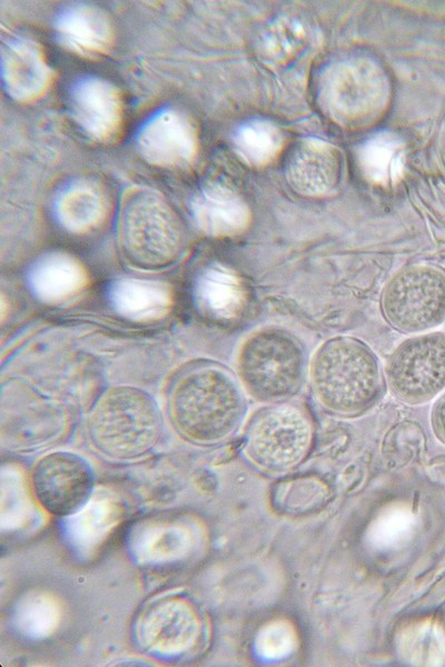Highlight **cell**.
I'll return each mask as SVG.
<instances>
[{"mask_svg": "<svg viewBox=\"0 0 445 667\" xmlns=\"http://www.w3.org/2000/svg\"><path fill=\"white\" fill-rule=\"evenodd\" d=\"M245 401L236 381L224 370L200 368L184 376L170 397L176 430L187 440L210 445L239 426Z\"/></svg>", "mask_w": 445, "mask_h": 667, "instance_id": "cell-1", "label": "cell"}, {"mask_svg": "<svg viewBox=\"0 0 445 667\" xmlns=\"http://www.w3.org/2000/svg\"><path fill=\"white\" fill-rule=\"evenodd\" d=\"M310 380L318 401L328 410L355 416L370 408L382 392V372L374 352L354 338L337 337L315 352Z\"/></svg>", "mask_w": 445, "mask_h": 667, "instance_id": "cell-2", "label": "cell"}, {"mask_svg": "<svg viewBox=\"0 0 445 667\" xmlns=\"http://www.w3.org/2000/svg\"><path fill=\"white\" fill-rule=\"evenodd\" d=\"M118 226L121 250L136 268H167L184 250L179 217L162 195L149 187L132 186L123 192Z\"/></svg>", "mask_w": 445, "mask_h": 667, "instance_id": "cell-3", "label": "cell"}, {"mask_svg": "<svg viewBox=\"0 0 445 667\" xmlns=\"http://www.w3.org/2000/svg\"><path fill=\"white\" fill-rule=\"evenodd\" d=\"M162 429L161 411L145 390L117 386L97 401L88 420L89 437L102 455L130 460L146 455Z\"/></svg>", "mask_w": 445, "mask_h": 667, "instance_id": "cell-4", "label": "cell"}, {"mask_svg": "<svg viewBox=\"0 0 445 667\" xmlns=\"http://www.w3.org/2000/svg\"><path fill=\"white\" fill-rule=\"evenodd\" d=\"M390 83L373 59L354 56L326 64L316 82V101L330 121L347 129L375 122L386 110Z\"/></svg>", "mask_w": 445, "mask_h": 667, "instance_id": "cell-5", "label": "cell"}, {"mask_svg": "<svg viewBox=\"0 0 445 667\" xmlns=\"http://www.w3.org/2000/svg\"><path fill=\"white\" fill-rule=\"evenodd\" d=\"M237 371L251 397L263 402H278L299 389L305 355L289 332L263 328L253 332L240 346Z\"/></svg>", "mask_w": 445, "mask_h": 667, "instance_id": "cell-6", "label": "cell"}, {"mask_svg": "<svg viewBox=\"0 0 445 667\" xmlns=\"http://www.w3.org/2000/svg\"><path fill=\"white\" fill-rule=\"evenodd\" d=\"M387 321L404 332H426L445 320V271L416 265L396 272L382 293Z\"/></svg>", "mask_w": 445, "mask_h": 667, "instance_id": "cell-7", "label": "cell"}, {"mask_svg": "<svg viewBox=\"0 0 445 667\" xmlns=\"http://www.w3.org/2000/svg\"><path fill=\"white\" fill-rule=\"evenodd\" d=\"M312 441V425L300 409L277 405L255 416L246 435V454L259 468L283 472L298 465Z\"/></svg>", "mask_w": 445, "mask_h": 667, "instance_id": "cell-8", "label": "cell"}, {"mask_svg": "<svg viewBox=\"0 0 445 667\" xmlns=\"http://www.w3.org/2000/svg\"><path fill=\"white\" fill-rule=\"evenodd\" d=\"M393 396L418 405L445 391V332H423L403 341L386 365Z\"/></svg>", "mask_w": 445, "mask_h": 667, "instance_id": "cell-9", "label": "cell"}, {"mask_svg": "<svg viewBox=\"0 0 445 667\" xmlns=\"http://www.w3.org/2000/svg\"><path fill=\"white\" fill-rule=\"evenodd\" d=\"M96 476L91 465L71 451H53L37 461L31 486L37 501L56 516H71L89 501Z\"/></svg>", "mask_w": 445, "mask_h": 667, "instance_id": "cell-10", "label": "cell"}, {"mask_svg": "<svg viewBox=\"0 0 445 667\" xmlns=\"http://www.w3.org/2000/svg\"><path fill=\"white\" fill-rule=\"evenodd\" d=\"M136 143L145 161L167 169L189 166L199 150L194 121L175 108L164 109L150 117L139 129Z\"/></svg>", "mask_w": 445, "mask_h": 667, "instance_id": "cell-11", "label": "cell"}, {"mask_svg": "<svg viewBox=\"0 0 445 667\" xmlns=\"http://www.w3.org/2000/svg\"><path fill=\"white\" fill-rule=\"evenodd\" d=\"M71 113L92 140L109 143L119 137L123 122V101L119 89L101 77L78 79L70 90Z\"/></svg>", "mask_w": 445, "mask_h": 667, "instance_id": "cell-12", "label": "cell"}, {"mask_svg": "<svg viewBox=\"0 0 445 667\" xmlns=\"http://www.w3.org/2000/svg\"><path fill=\"white\" fill-rule=\"evenodd\" d=\"M344 160L339 149L318 138H304L290 150L285 178L297 193L312 198L332 195L342 182Z\"/></svg>", "mask_w": 445, "mask_h": 667, "instance_id": "cell-13", "label": "cell"}, {"mask_svg": "<svg viewBox=\"0 0 445 667\" xmlns=\"http://www.w3.org/2000/svg\"><path fill=\"white\" fill-rule=\"evenodd\" d=\"M0 51L3 87L13 100L29 103L49 91L55 72L38 42L13 36L1 41Z\"/></svg>", "mask_w": 445, "mask_h": 667, "instance_id": "cell-14", "label": "cell"}, {"mask_svg": "<svg viewBox=\"0 0 445 667\" xmlns=\"http://www.w3.org/2000/svg\"><path fill=\"white\" fill-rule=\"evenodd\" d=\"M200 619L186 599L167 598L150 605L141 616L139 637L150 650L181 653L197 641Z\"/></svg>", "mask_w": 445, "mask_h": 667, "instance_id": "cell-15", "label": "cell"}, {"mask_svg": "<svg viewBox=\"0 0 445 667\" xmlns=\"http://www.w3.org/2000/svg\"><path fill=\"white\" fill-rule=\"evenodd\" d=\"M58 42L81 57L108 54L115 43V27L102 9L92 4H75L62 10L55 20Z\"/></svg>", "mask_w": 445, "mask_h": 667, "instance_id": "cell-16", "label": "cell"}, {"mask_svg": "<svg viewBox=\"0 0 445 667\" xmlns=\"http://www.w3.org/2000/svg\"><path fill=\"white\" fill-rule=\"evenodd\" d=\"M191 216L204 233L233 237L244 232L250 222V209L243 197L226 185L210 182L190 200Z\"/></svg>", "mask_w": 445, "mask_h": 667, "instance_id": "cell-17", "label": "cell"}, {"mask_svg": "<svg viewBox=\"0 0 445 667\" xmlns=\"http://www.w3.org/2000/svg\"><path fill=\"white\" fill-rule=\"evenodd\" d=\"M28 286L33 295L46 303L68 300L88 285V273L82 263L66 252L41 256L30 267Z\"/></svg>", "mask_w": 445, "mask_h": 667, "instance_id": "cell-18", "label": "cell"}, {"mask_svg": "<svg viewBox=\"0 0 445 667\" xmlns=\"http://www.w3.org/2000/svg\"><path fill=\"white\" fill-rule=\"evenodd\" d=\"M108 300L120 316L138 322L154 321L168 315L172 292L165 282L140 278L115 280L108 289Z\"/></svg>", "mask_w": 445, "mask_h": 667, "instance_id": "cell-19", "label": "cell"}, {"mask_svg": "<svg viewBox=\"0 0 445 667\" xmlns=\"http://www.w3.org/2000/svg\"><path fill=\"white\" fill-rule=\"evenodd\" d=\"M109 200L101 185L79 179L67 185L57 196L55 213L69 232L87 233L106 219Z\"/></svg>", "mask_w": 445, "mask_h": 667, "instance_id": "cell-20", "label": "cell"}, {"mask_svg": "<svg viewBox=\"0 0 445 667\" xmlns=\"http://www.w3.org/2000/svg\"><path fill=\"white\" fill-rule=\"evenodd\" d=\"M355 156L360 175L372 185L394 186L404 176L406 147L392 131L372 135L357 146Z\"/></svg>", "mask_w": 445, "mask_h": 667, "instance_id": "cell-21", "label": "cell"}, {"mask_svg": "<svg viewBox=\"0 0 445 667\" xmlns=\"http://www.w3.org/2000/svg\"><path fill=\"white\" fill-rule=\"evenodd\" d=\"M194 292L197 305L220 319L236 317L245 302V289L238 276L218 263L206 267L197 276Z\"/></svg>", "mask_w": 445, "mask_h": 667, "instance_id": "cell-22", "label": "cell"}, {"mask_svg": "<svg viewBox=\"0 0 445 667\" xmlns=\"http://www.w3.org/2000/svg\"><path fill=\"white\" fill-rule=\"evenodd\" d=\"M231 141L234 151L244 163L263 168L281 152L285 138L274 122L251 119L236 128Z\"/></svg>", "mask_w": 445, "mask_h": 667, "instance_id": "cell-23", "label": "cell"}, {"mask_svg": "<svg viewBox=\"0 0 445 667\" xmlns=\"http://www.w3.org/2000/svg\"><path fill=\"white\" fill-rule=\"evenodd\" d=\"M307 31L304 26L293 19L274 23L263 39V52L271 61L286 60L295 54L305 43Z\"/></svg>", "mask_w": 445, "mask_h": 667, "instance_id": "cell-24", "label": "cell"}, {"mask_svg": "<svg viewBox=\"0 0 445 667\" xmlns=\"http://www.w3.org/2000/svg\"><path fill=\"white\" fill-rule=\"evenodd\" d=\"M431 419L435 436L445 445V391L436 399Z\"/></svg>", "mask_w": 445, "mask_h": 667, "instance_id": "cell-25", "label": "cell"}]
</instances>
